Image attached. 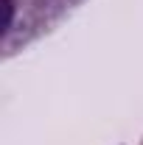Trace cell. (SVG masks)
Returning a JSON list of instances; mask_svg holds the SVG:
<instances>
[{
    "label": "cell",
    "mask_w": 143,
    "mask_h": 145,
    "mask_svg": "<svg viewBox=\"0 0 143 145\" xmlns=\"http://www.w3.org/2000/svg\"><path fill=\"white\" fill-rule=\"evenodd\" d=\"M84 0H3V56L11 59L51 34Z\"/></svg>",
    "instance_id": "cell-1"
},
{
    "label": "cell",
    "mask_w": 143,
    "mask_h": 145,
    "mask_svg": "<svg viewBox=\"0 0 143 145\" xmlns=\"http://www.w3.org/2000/svg\"><path fill=\"white\" fill-rule=\"evenodd\" d=\"M140 145H143V142H140Z\"/></svg>",
    "instance_id": "cell-2"
}]
</instances>
